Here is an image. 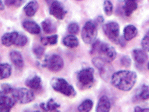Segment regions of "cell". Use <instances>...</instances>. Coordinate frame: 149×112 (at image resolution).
<instances>
[{"label": "cell", "instance_id": "obj_20", "mask_svg": "<svg viewBox=\"0 0 149 112\" xmlns=\"http://www.w3.org/2000/svg\"><path fill=\"white\" fill-rule=\"evenodd\" d=\"M42 29L43 32L47 34H53L57 30V26L55 23L51 19H46L41 23Z\"/></svg>", "mask_w": 149, "mask_h": 112}, {"label": "cell", "instance_id": "obj_8", "mask_svg": "<svg viewBox=\"0 0 149 112\" xmlns=\"http://www.w3.org/2000/svg\"><path fill=\"white\" fill-rule=\"evenodd\" d=\"M103 32L109 39L116 44L119 43L120 27L118 23L110 22L105 23L102 26Z\"/></svg>", "mask_w": 149, "mask_h": 112}, {"label": "cell", "instance_id": "obj_16", "mask_svg": "<svg viewBox=\"0 0 149 112\" xmlns=\"http://www.w3.org/2000/svg\"><path fill=\"white\" fill-rule=\"evenodd\" d=\"M23 27L31 34H36L37 35L40 34L41 32V28L39 25L37 24L33 21L31 20H26L23 22Z\"/></svg>", "mask_w": 149, "mask_h": 112}, {"label": "cell", "instance_id": "obj_2", "mask_svg": "<svg viewBox=\"0 0 149 112\" xmlns=\"http://www.w3.org/2000/svg\"><path fill=\"white\" fill-rule=\"evenodd\" d=\"M90 53L92 55L99 57L108 63L113 62L117 55L115 49L113 47L100 40H95L93 42Z\"/></svg>", "mask_w": 149, "mask_h": 112}, {"label": "cell", "instance_id": "obj_4", "mask_svg": "<svg viewBox=\"0 0 149 112\" xmlns=\"http://www.w3.org/2000/svg\"><path fill=\"white\" fill-rule=\"evenodd\" d=\"M95 70L92 67L83 68L77 74V79L79 88H91L95 83Z\"/></svg>", "mask_w": 149, "mask_h": 112}, {"label": "cell", "instance_id": "obj_38", "mask_svg": "<svg viewBox=\"0 0 149 112\" xmlns=\"http://www.w3.org/2000/svg\"><path fill=\"white\" fill-rule=\"evenodd\" d=\"M4 8H5V6L3 3V1H2V0H0V11L3 10Z\"/></svg>", "mask_w": 149, "mask_h": 112}, {"label": "cell", "instance_id": "obj_10", "mask_svg": "<svg viewBox=\"0 0 149 112\" xmlns=\"http://www.w3.org/2000/svg\"><path fill=\"white\" fill-rule=\"evenodd\" d=\"M49 4V13L56 19L62 20L67 13V11L61 3L57 0H52Z\"/></svg>", "mask_w": 149, "mask_h": 112}, {"label": "cell", "instance_id": "obj_1", "mask_svg": "<svg viewBox=\"0 0 149 112\" xmlns=\"http://www.w3.org/2000/svg\"><path fill=\"white\" fill-rule=\"evenodd\" d=\"M137 79L136 74L129 70H120L113 74L111 82L114 87L123 92L131 90L135 85Z\"/></svg>", "mask_w": 149, "mask_h": 112}, {"label": "cell", "instance_id": "obj_33", "mask_svg": "<svg viewBox=\"0 0 149 112\" xmlns=\"http://www.w3.org/2000/svg\"><path fill=\"white\" fill-rule=\"evenodd\" d=\"M141 46L143 48V50L145 51L146 52H148L149 50V36L147 33L142 39Z\"/></svg>", "mask_w": 149, "mask_h": 112}, {"label": "cell", "instance_id": "obj_28", "mask_svg": "<svg viewBox=\"0 0 149 112\" xmlns=\"http://www.w3.org/2000/svg\"><path fill=\"white\" fill-rule=\"evenodd\" d=\"M103 9L107 15H111L113 13V5L109 0H104L103 4Z\"/></svg>", "mask_w": 149, "mask_h": 112}, {"label": "cell", "instance_id": "obj_30", "mask_svg": "<svg viewBox=\"0 0 149 112\" xmlns=\"http://www.w3.org/2000/svg\"><path fill=\"white\" fill-rule=\"evenodd\" d=\"M33 51L35 55L36 56L37 58L40 59L43 55H44V52H45V48L41 46H36L33 48Z\"/></svg>", "mask_w": 149, "mask_h": 112}, {"label": "cell", "instance_id": "obj_39", "mask_svg": "<svg viewBox=\"0 0 149 112\" xmlns=\"http://www.w3.org/2000/svg\"><path fill=\"white\" fill-rule=\"evenodd\" d=\"M76 1H82V0H76Z\"/></svg>", "mask_w": 149, "mask_h": 112}, {"label": "cell", "instance_id": "obj_36", "mask_svg": "<svg viewBox=\"0 0 149 112\" xmlns=\"http://www.w3.org/2000/svg\"><path fill=\"white\" fill-rule=\"evenodd\" d=\"M149 111L148 108H143L140 106H136L134 108L135 112H148Z\"/></svg>", "mask_w": 149, "mask_h": 112}, {"label": "cell", "instance_id": "obj_24", "mask_svg": "<svg viewBox=\"0 0 149 112\" xmlns=\"http://www.w3.org/2000/svg\"><path fill=\"white\" fill-rule=\"evenodd\" d=\"M11 66L8 64H0V79H7L11 74Z\"/></svg>", "mask_w": 149, "mask_h": 112}, {"label": "cell", "instance_id": "obj_11", "mask_svg": "<svg viewBox=\"0 0 149 112\" xmlns=\"http://www.w3.org/2000/svg\"><path fill=\"white\" fill-rule=\"evenodd\" d=\"M15 104L13 97L0 91V112H9Z\"/></svg>", "mask_w": 149, "mask_h": 112}, {"label": "cell", "instance_id": "obj_12", "mask_svg": "<svg viewBox=\"0 0 149 112\" xmlns=\"http://www.w3.org/2000/svg\"><path fill=\"white\" fill-rule=\"evenodd\" d=\"M132 56L138 67L143 66L148 61V54L145 51L141 49H135L132 51Z\"/></svg>", "mask_w": 149, "mask_h": 112}, {"label": "cell", "instance_id": "obj_23", "mask_svg": "<svg viewBox=\"0 0 149 112\" xmlns=\"http://www.w3.org/2000/svg\"><path fill=\"white\" fill-rule=\"evenodd\" d=\"M25 85L29 88L38 90L41 87V79L39 76H34L31 78L27 79L25 81Z\"/></svg>", "mask_w": 149, "mask_h": 112}, {"label": "cell", "instance_id": "obj_7", "mask_svg": "<svg viewBox=\"0 0 149 112\" xmlns=\"http://www.w3.org/2000/svg\"><path fill=\"white\" fill-rule=\"evenodd\" d=\"M11 95L15 99V102H18L22 104H28L33 101L35 99L33 92L29 89L24 88L13 89Z\"/></svg>", "mask_w": 149, "mask_h": 112}, {"label": "cell", "instance_id": "obj_31", "mask_svg": "<svg viewBox=\"0 0 149 112\" xmlns=\"http://www.w3.org/2000/svg\"><path fill=\"white\" fill-rule=\"evenodd\" d=\"M26 0H6V4L9 7L14 6L16 8L22 6Z\"/></svg>", "mask_w": 149, "mask_h": 112}, {"label": "cell", "instance_id": "obj_13", "mask_svg": "<svg viewBox=\"0 0 149 112\" xmlns=\"http://www.w3.org/2000/svg\"><path fill=\"white\" fill-rule=\"evenodd\" d=\"M111 104L109 97L103 95L100 98L97 103L96 111L97 112H109L111 109Z\"/></svg>", "mask_w": 149, "mask_h": 112}, {"label": "cell", "instance_id": "obj_22", "mask_svg": "<svg viewBox=\"0 0 149 112\" xmlns=\"http://www.w3.org/2000/svg\"><path fill=\"white\" fill-rule=\"evenodd\" d=\"M63 43L67 48H74L79 46V39L74 35H69L65 37L63 39Z\"/></svg>", "mask_w": 149, "mask_h": 112}, {"label": "cell", "instance_id": "obj_35", "mask_svg": "<svg viewBox=\"0 0 149 112\" xmlns=\"http://www.w3.org/2000/svg\"><path fill=\"white\" fill-rule=\"evenodd\" d=\"M1 90H2V92L4 93H8V94H11L13 91V88L10 85H9V84L3 83L1 85Z\"/></svg>", "mask_w": 149, "mask_h": 112}, {"label": "cell", "instance_id": "obj_34", "mask_svg": "<svg viewBox=\"0 0 149 112\" xmlns=\"http://www.w3.org/2000/svg\"><path fill=\"white\" fill-rule=\"evenodd\" d=\"M120 64L125 67H129L131 65V60L127 55H124L120 58Z\"/></svg>", "mask_w": 149, "mask_h": 112}, {"label": "cell", "instance_id": "obj_3", "mask_svg": "<svg viewBox=\"0 0 149 112\" xmlns=\"http://www.w3.org/2000/svg\"><path fill=\"white\" fill-rule=\"evenodd\" d=\"M51 85L56 92L62 93L67 97H73L76 95L77 93L74 88L63 78H52L51 80Z\"/></svg>", "mask_w": 149, "mask_h": 112}, {"label": "cell", "instance_id": "obj_21", "mask_svg": "<svg viewBox=\"0 0 149 112\" xmlns=\"http://www.w3.org/2000/svg\"><path fill=\"white\" fill-rule=\"evenodd\" d=\"M40 107L46 111H58L60 105L57 104L53 99H50L47 102V104H44V103L41 104Z\"/></svg>", "mask_w": 149, "mask_h": 112}, {"label": "cell", "instance_id": "obj_37", "mask_svg": "<svg viewBox=\"0 0 149 112\" xmlns=\"http://www.w3.org/2000/svg\"><path fill=\"white\" fill-rule=\"evenodd\" d=\"M103 22H104V19L102 18V16H99V17L96 19V20H95V22L97 23V25L101 24V23H103Z\"/></svg>", "mask_w": 149, "mask_h": 112}, {"label": "cell", "instance_id": "obj_40", "mask_svg": "<svg viewBox=\"0 0 149 112\" xmlns=\"http://www.w3.org/2000/svg\"><path fill=\"white\" fill-rule=\"evenodd\" d=\"M0 62H1V56H0Z\"/></svg>", "mask_w": 149, "mask_h": 112}, {"label": "cell", "instance_id": "obj_18", "mask_svg": "<svg viewBox=\"0 0 149 112\" xmlns=\"http://www.w3.org/2000/svg\"><path fill=\"white\" fill-rule=\"evenodd\" d=\"M138 34V29L132 25H129L126 26L123 32V38L126 41H130L134 39Z\"/></svg>", "mask_w": 149, "mask_h": 112}, {"label": "cell", "instance_id": "obj_15", "mask_svg": "<svg viewBox=\"0 0 149 112\" xmlns=\"http://www.w3.org/2000/svg\"><path fill=\"white\" fill-rule=\"evenodd\" d=\"M139 0H124L123 10L126 16H130L138 8Z\"/></svg>", "mask_w": 149, "mask_h": 112}, {"label": "cell", "instance_id": "obj_27", "mask_svg": "<svg viewBox=\"0 0 149 112\" xmlns=\"http://www.w3.org/2000/svg\"><path fill=\"white\" fill-rule=\"evenodd\" d=\"M137 97L142 100H148L149 98V88L146 85H143L141 88Z\"/></svg>", "mask_w": 149, "mask_h": 112}, {"label": "cell", "instance_id": "obj_32", "mask_svg": "<svg viewBox=\"0 0 149 112\" xmlns=\"http://www.w3.org/2000/svg\"><path fill=\"white\" fill-rule=\"evenodd\" d=\"M67 30H68V32L71 34L75 35L77 34H78V32L79 31V27L77 23L72 22L70 23L69 24L68 27H67Z\"/></svg>", "mask_w": 149, "mask_h": 112}, {"label": "cell", "instance_id": "obj_5", "mask_svg": "<svg viewBox=\"0 0 149 112\" xmlns=\"http://www.w3.org/2000/svg\"><path fill=\"white\" fill-rule=\"evenodd\" d=\"M97 24L94 21H88L81 30V37L87 44H92L97 36Z\"/></svg>", "mask_w": 149, "mask_h": 112}, {"label": "cell", "instance_id": "obj_19", "mask_svg": "<svg viewBox=\"0 0 149 112\" xmlns=\"http://www.w3.org/2000/svg\"><path fill=\"white\" fill-rule=\"evenodd\" d=\"M39 4L38 2L36 0L29 1L26 6L24 7V12L28 17H32L38 10Z\"/></svg>", "mask_w": 149, "mask_h": 112}, {"label": "cell", "instance_id": "obj_29", "mask_svg": "<svg viewBox=\"0 0 149 112\" xmlns=\"http://www.w3.org/2000/svg\"><path fill=\"white\" fill-rule=\"evenodd\" d=\"M28 41L27 37L23 34H18V36L16 39L15 45L17 46H24L27 44Z\"/></svg>", "mask_w": 149, "mask_h": 112}, {"label": "cell", "instance_id": "obj_26", "mask_svg": "<svg viewBox=\"0 0 149 112\" xmlns=\"http://www.w3.org/2000/svg\"><path fill=\"white\" fill-rule=\"evenodd\" d=\"M57 35H53V36L43 37L41 38V42L43 46H54L57 44Z\"/></svg>", "mask_w": 149, "mask_h": 112}, {"label": "cell", "instance_id": "obj_9", "mask_svg": "<svg viewBox=\"0 0 149 112\" xmlns=\"http://www.w3.org/2000/svg\"><path fill=\"white\" fill-rule=\"evenodd\" d=\"M43 66L53 72L61 71L64 66V62L60 55L53 54L46 57L43 62Z\"/></svg>", "mask_w": 149, "mask_h": 112}, {"label": "cell", "instance_id": "obj_6", "mask_svg": "<svg viewBox=\"0 0 149 112\" xmlns=\"http://www.w3.org/2000/svg\"><path fill=\"white\" fill-rule=\"evenodd\" d=\"M93 64L95 67H96L99 71V74L101 78L104 81H109L112 75H113V69L111 65H110V63H108L102 60L101 58L97 56L93 58L92 60Z\"/></svg>", "mask_w": 149, "mask_h": 112}, {"label": "cell", "instance_id": "obj_14", "mask_svg": "<svg viewBox=\"0 0 149 112\" xmlns=\"http://www.w3.org/2000/svg\"><path fill=\"white\" fill-rule=\"evenodd\" d=\"M18 34L19 33L15 31L9 33H6L1 37V43L6 47H9L12 45H15Z\"/></svg>", "mask_w": 149, "mask_h": 112}, {"label": "cell", "instance_id": "obj_25", "mask_svg": "<svg viewBox=\"0 0 149 112\" xmlns=\"http://www.w3.org/2000/svg\"><path fill=\"white\" fill-rule=\"evenodd\" d=\"M93 107V102L89 99H85L79 105L78 111L81 112H88L91 110Z\"/></svg>", "mask_w": 149, "mask_h": 112}, {"label": "cell", "instance_id": "obj_17", "mask_svg": "<svg viewBox=\"0 0 149 112\" xmlns=\"http://www.w3.org/2000/svg\"><path fill=\"white\" fill-rule=\"evenodd\" d=\"M9 56L11 62L15 65V67H17L18 69H22L24 65L22 53L17 51H12L9 53Z\"/></svg>", "mask_w": 149, "mask_h": 112}]
</instances>
